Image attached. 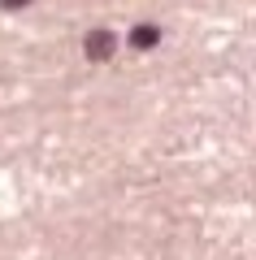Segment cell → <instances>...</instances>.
Instances as JSON below:
<instances>
[{"mask_svg":"<svg viewBox=\"0 0 256 260\" xmlns=\"http://www.w3.org/2000/svg\"><path fill=\"white\" fill-rule=\"evenodd\" d=\"M22 5H31V0H0V9H22Z\"/></svg>","mask_w":256,"mask_h":260,"instance_id":"obj_3","label":"cell"},{"mask_svg":"<svg viewBox=\"0 0 256 260\" xmlns=\"http://www.w3.org/2000/svg\"><path fill=\"white\" fill-rule=\"evenodd\" d=\"M156 39H161L156 26H135V30H130V44H135V48H156Z\"/></svg>","mask_w":256,"mask_h":260,"instance_id":"obj_2","label":"cell"},{"mask_svg":"<svg viewBox=\"0 0 256 260\" xmlns=\"http://www.w3.org/2000/svg\"><path fill=\"white\" fill-rule=\"evenodd\" d=\"M87 56H92V61H109L113 56V35L109 30H92V35H87Z\"/></svg>","mask_w":256,"mask_h":260,"instance_id":"obj_1","label":"cell"}]
</instances>
